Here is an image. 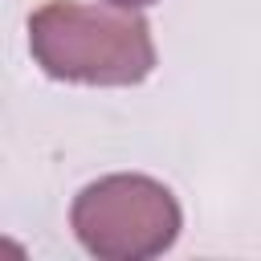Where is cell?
Here are the masks:
<instances>
[{"instance_id":"1","label":"cell","mask_w":261,"mask_h":261,"mask_svg":"<svg viewBox=\"0 0 261 261\" xmlns=\"http://www.w3.org/2000/svg\"><path fill=\"white\" fill-rule=\"evenodd\" d=\"M29 53L49 77L82 86H139L155 69L151 29L122 4H41L29 16Z\"/></svg>"},{"instance_id":"2","label":"cell","mask_w":261,"mask_h":261,"mask_svg":"<svg viewBox=\"0 0 261 261\" xmlns=\"http://www.w3.org/2000/svg\"><path fill=\"white\" fill-rule=\"evenodd\" d=\"M69 228L77 245L102 261H147L175 245L184 216L159 179L118 171L86 184L73 196Z\"/></svg>"},{"instance_id":"3","label":"cell","mask_w":261,"mask_h":261,"mask_svg":"<svg viewBox=\"0 0 261 261\" xmlns=\"http://www.w3.org/2000/svg\"><path fill=\"white\" fill-rule=\"evenodd\" d=\"M106 4H122V8H147V4H155V0H106Z\"/></svg>"}]
</instances>
